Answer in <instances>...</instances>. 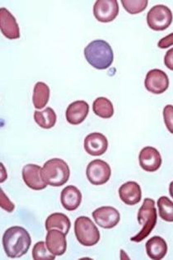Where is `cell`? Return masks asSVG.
Masks as SVG:
<instances>
[{
  "mask_svg": "<svg viewBox=\"0 0 173 260\" xmlns=\"http://www.w3.org/2000/svg\"><path fill=\"white\" fill-rule=\"evenodd\" d=\"M31 245L30 234L23 227L12 226L3 236V246L10 258H21L28 252Z\"/></svg>",
  "mask_w": 173,
  "mask_h": 260,
  "instance_id": "6da1fadb",
  "label": "cell"
},
{
  "mask_svg": "<svg viewBox=\"0 0 173 260\" xmlns=\"http://www.w3.org/2000/svg\"><path fill=\"white\" fill-rule=\"evenodd\" d=\"M86 60L97 70L109 68L114 60V53L109 43L103 40L90 42L84 49Z\"/></svg>",
  "mask_w": 173,
  "mask_h": 260,
  "instance_id": "7a4b0ae2",
  "label": "cell"
},
{
  "mask_svg": "<svg viewBox=\"0 0 173 260\" xmlns=\"http://www.w3.org/2000/svg\"><path fill=\"white\" fill-rule=\"evenodd\" d=\"M42 176L48 185L60 187L68 182L71 176V170L65 161L55 158L46 161L44 164L42 170Z\"/></svg>",
  "mask_w": 173,
  "mask_h": 260,
  "instance_id": "3957f363",
  "label": "cell"
},
{
  "mask_svg": "<svg viewBox=\"0 0 173 260\" xmlns=\"http://www.w3.org/2000/svg\"><path fill=\"white\" fill-rule=\"evenodd\" d=\"M157 220L158 216L155 202L151 199H145L138 212V220L140 224L143 225L142 230L136 236L132 237L130 240L139 243L145 240L154 229L157 224Z\"/></svg>",
  "mask_w": 173,
  "mask_h": 260,
  "instance_id": "277c9868",
  "label": "cell"
},
{
  "mask_svg": "<svg viewBox=\"0 0 173 260\" xmlns=\"http://www.w3.org/2000/svg\"><path fill=\"white\" fill-rule=\"evenodd\" d=\"M75 233L78 241L84 246H93L100 240V232L92 220L87 216H79L75 223Z\"/></svg>",
  "mask_w": 173,
  "mask_h": 260,
  "instance_id": "5b68a950",
  "label": "cell"
},
{
  "mask_svg": "<svg viewBox=\"0 0 173 260\" xmlns=\"http://www.w3.org/2000/svg\"><path fill=\"white\" fill-rule=\"evenodd\" d=\"M172 13L165 5H155L147 14L148 25L152 30L156 31H164L168 28L172 22Z\"/></svg>",
  "mask_w": 173,
  "mask_h": 260,
  "instance_id": "8992f818",
  "label": "cell"
},
{
  "mask_svg": "<svg viewBox=\"0 0 173 260\" xmlns=\"http://www.w3.org/2000/svg\"><path fill=\"white\" fill-rule=\"evenodd\" d=\"M86 175L88 181L93 185H102L109 181L112 175V170L105 161L94 159L88 164Z\"/></svg>",
  "mask_w": 173,
  "mask_h": 260,
  "instance_id": "52a82bcc",
  "label": "cell"
},
{
  "mask_svg": "<svg viewBox=\"0 0 173 260\" xmlns=\"http://www.w3.org/2000/svg\"><path fill=\"white\" fill-rule=\"evenodd\" d=\"M145 86L150 93L154 94L163 93L169 87L168 76L161 70H151L145 78Z\"/></svg>",
  "mask_w": 173,
  "mask_h": 260,
  "instance_id": "ba28073f",
  "label": "cell"
},
{
  "mask_svg": "<svg viewBox=\"0 0 173 260\" xmlns=\"http://www.w3.org/2000/svg\"><path fill=\"white\" fill-rule=\"evenodd\" d=\"M118 14L119 5L116 0H97L95 3L93 14L99 22H112Z\"/></svg>",
  "mask_w": 173,
  "mask_h": 260,
  "instance_id": "9c48e42d",
  "label": "cell"
},
{
  "mask_svg": "<svg viewBox=\"0 0 173 260\" xmlns=\"http://www.w3.org/2000/svg\"><path fill=\"white\" fill-rule=\"evenodd\" d=\"M95 222L104 229H112L118 225L121 215L112 207H101L92 212Z\"/></svg>",
  "mask_w": 173,
  "mask_h": 260,
  "instance_id": "30bf717a",
  "label": "cell"
},
{
  "mask_svg": "<svg viewBox=\"0 0 173 260\" xmlns=\"http://www.w3.org/2000/svg\"><path fill=\"white\" fill-rule=\"evenodd\" d=\"M42 170L41 166L33 164L26 165L22 169V179L31 189L39 191L45 189L48 185L42 179Z\"/></svg>",
  "mask_w": 173,
  "mask_h": 260,
  "instance_id": "8fae6325",
  "label": "cell"
},
{
  "mask_svg": "<svg viewBox=\"0 0 173 260\" xmlns=\"http://www.w3.org/2000/svg\"><path fill=\"white\" fill-rule=\"evenodd\" d=\"M140 166L147 172H155L162 166V157L156 148L147 146L142 149L139 155Z\"/></svg>",
  "mask_w": 173,
  "mask_h": 260,
  "instance_id": "7c38bea8",
  "label": "cell"
},
{
  "mask_svg": "<svg viewBox=\"0 0 173 260\" xmlns=\"http://www.w3.org/2000/svg\"><path fill=\"white\" fill-rule=\"evenodd\" d=\"M108 138L101 133H91L84 140L86 152L92 156H100L108 150Z\"/></svg>",
  "mask_w": 173,
  "mask_h": 260,
  "instance_id": "4fadbf2b",
  "label": "cell"
},
{
  "mask_svg": "<svg viewBox=\"0 0 173 260\" xmlns=\"http://www.w3.org/2000/svg\"><path fill=\"white\" fill-rule=\"evenodd\" d=\"M0 29L2 34L10 40L20 38L19 26L13 14L5 9H0Z\"/></svg>",
  "mask_w": 173,
  "mask_h": 260,
  "instance_id": "5bb4252c",
  "label": "cell"
},
{
  "mask_svg": "<svg viewBox=\"0 0 173 260\" xmlns=\"http://www.w3.org/2000/svg\"><path fill=\"white\" fill-rule=\"evenodd\" d=\"M89 113V105L83 100L75 101L68 105L66 110V120L71 125L81 124Z\"/></svg>",
  "mask_w": 173,
  "mask_h": 260,
  "instance_id": "9a60e30c",
  "label": "cell"
},
{
  "mask_svg": "<svg viewBox=\"0 0 173 260\" xmlns=\"http://www.w3.org/2000/svg\"><path fill=\"white\" fill-rule=\"evenodd\" d=\"M46 246L55 256H61L67 249L66 235L58 230L48 231L46 238Z\"/></svg>",
  "mask_w": 173,
  "mask_h": 260,
  "instance_id": "2e32d148",
  "label": "cell"
},
{
  "mask_svg": "<svg viewBox=\"0 0 173 260\" xmlns=\"http://www.w3.org/2000/svg\"><path fill=\"white\" fill-rule=\"evenodd\" d=\"M119 196L123 203L126 205H136L142 199L141 186L133 181L124 183L119 188Z\"/></svg>",
  "mask_w": 173,
  "mask_h": 260,
  "instance_id": "e0dca14e",
  "label": "cell"
},
{
  "mask_svg": "<svg viewBox=\"0 0 173 260\" xmlns=\"http://www.w3.org/2000/svg\"><path fill=\"white\" fill-rule=\"evenodd\" d=\"M62 206L70 212L75 211L81 204L82 193L78 187L70 185L62 190L60 195Z\"/></svg>",
  "mask_w": 173,
  "mask_h": 260,
  "instance_id": "ac0fdd59",
  "label": "cell"
},
{
  "mask_svg": "<svg viewBox=\"0 0 173 260\" xmlns=\"http://www.w3.org/2000/svg\"><path fill=\"white\" fill-rule=\"evenodd\" d=\"M145 247L148 256L151 259H162L167 253V243L160 236H154L149 239Z\"/></svg>",
  "mask_w": 173,
  "mask_h": 260,
  "instance_id": "d6986e66",
  "label": "cell"
},
{
  "mask_svg": "<svg viewBox=\"0 0 173 260\" xmlns=\"http://www.w3.org/2000/svg\"><path fill=\"white\" fill-rule=\"evenodd\" d=\"M71 227V220L68 216L60 212L51 214L46 220V229L47 232L51 230H58L63 232L64 235H68Z\"/></svg>",
  "mask_w": 173,
  "mask_h": 260,
  "instance_id": "ffe728a7",
  "label": "cell"
},
{
  "mask_svg": "<svg viewBox=\"0 0 173 260\" xmlns=\"http://www.w3.org/2000/svg\"><path fill=\"white\" fill-rule=\"evenodd\" d=\"M50 100V88L43 82H38L33 90V105L37 109H42L46 106Z\"/></svg>",
  "mask_w": 173,
  "mask_h": 260,
  "instance_id": "44dd1931",
  "label": "cell"
},
{
  "mask_svg": "<svg viewBox=\"0 0 173 260\" xmlns=\"http://www.w3.org/2000/svg\"><path fill=\"white\" fill-rule=\"evenodd\" d=\"M34 120L40 127L51 129L55 126L57 121V116L52 108H46L43 111H36L34 113Z\"/></svg>",
  "mask_w": 173,
  "mask_h": 260,
  "instance_id": "7402d4cb",
  "label": "cell"
},
{
  "mask_svg": "<svg viewBox=\"0 0 173 260\" xmlns=\"http://www.w3.org/2000/svg\"><path fill=\"white\" fill-rule=\"evenodd\" d=\"M93 113L101 118H111L114 115V107L107 98H97L92 104Z\"/></svg>",
  "mask_w": 173,
  "mask_h": 260,
  "instance_id": "603a6c76",
  "label": "cell"
},
{
  "mask_svg": "<svg viewBox=\"0 0 173 260\" xmlns=\"http://www.w3.org/2000/svg\"><path fill=\"white\" fill-rule=\"evenodd\" d=\"M158 212L162 220L173 222V203L167 197L162 196L158 200Z\"/></svg>",
  "mask_w": 173,
  "mask_h": 260,
  "instance_id": "cb8c5ba5",
  "label": "cell"
},
{
  "mask_svg": "<svg viewBox=\"0 0 173 260\" xmlns=\"http://www.w3.org/2000/svg\"><path fill=\"white\" fill-rule=\"evenodd\" d=\"M32 258L35 260H53L55 259V255L49 250L46 242L39 241L33 247Z\"/></svg>",
  "mask_w": 173,
  "mask_h": 260,
  "instance_id": "d4e9b609",
  "label": "cell"
},
{
  "mask_svg": "<svg viewBox=\"0 0 173 260\" xmlns=\"http://www.w3.org/2000/svg\"><path fill=\"white\" fill-rule=\"evenodd\" d=\"M123 7L130 14H138L142 13L147 8V0H122Z\"/></svg>",
  "mask_w": 173,
  "mask_h": 260,
  "instance_id": "484cf974",
  "label": "cell"
},
{
  "mask_svg": "<svg viewBox=\"0 0 173 260\" xmlns=\"http://www.w3.org/2000/svg\"><path fill=\"white\" fill-rule=\"evenodd\" d=\"M163 118H164L165 125L167 126L169 133L173 134V106L167 105L163 109Z\"/></svg>",
  "mask_w": 173,
  "mask_h": 260,
  "instance_id": "4316f807",
  "label": "cell"
},
{
  "mask_svg": "<svg viewBox=\"0 0 173 260\" xmlns=\"http://www.w3.org/2000/svg\"><path fill=\"white\" fill-rule=\"evenodd\" d=\"M0 195H1V197H0V206H1V208L5 210L6 212H13L14 208H15V206L11 203V201L8 199V197L5 195V192H4L2 189L0 191Z\"/></svg>",
  "mask_w": 173,
  "mask_h": 260,
  "instance_id": "83f0119b",
  "label": "cell"
},
{
  "mask_svg": "<svg viewBox=\"0 0 173 260\" xmlns=\"http://www.w3.org/2000/svg\"><path fill=\"white\" fill-rule=\"evenodd\" d=\"M173 45V34L162 38L158 43V47L161 49H167Z\"/></svg>",
  "mask_w": 173,
  "mask_h": 260,
  "instance_id": "f1b7e54d",
  "label": "cell"
},
{
  "mask_svg": "<svg viewBox=\"0 0 173 260\" xmlns=\"http://www.w3.org/2000/svg\"><path fill=\"white\" fill-rule=\"evenodd\" d=\"M165 66L173 71V48L167 51L164 57Z\"/></svg>",
  "mask_w": 173,
  "mask_h": 260,
  "instance_id": "f546056e",
  "label": "cell"
},
{
  "mask_svg": "<svg viewBox=\"0 0 173 260\" xmlns=\"http://www.w3.org/2000/svg\"><path fill=\"white\" fill-rule=\"evenodd\" d=\"M169 192H170V195H171V198L173 199V181L170 183V186H169Z\"/></svg>",
  "mask_w": 173,
  "mask_h": 260,
  "instance_id": "4dcf8cb0",
  "label": "cell"
}]
</instances>
